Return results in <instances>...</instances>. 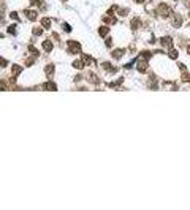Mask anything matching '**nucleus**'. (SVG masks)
Segmentation results:
<instances>
[{"mask_svg": "<svg viewBox=\"0 0 190 210\" xmlns=\"http://www.w3.org/2000/svg\"><path fill=\"white\" fill-rule=\"evenodd\" d=\"M68 49H70V52H73V54H76V52H79L81 48H79V44L76 41H71V43H68Z\"/></svg>", "mask_w": 190, "mask_h": 210, "instance_id": "nucleus-1", "label": "nucleus"}, {"mask_svg": "<svg viewBox=\"0 0 190 210\" xmlns=\"http://www.w3.org/2000/svg\"><path fill=\"white\" fill-rule=\"evenodd\" d=\"M147 68V63H146V62H139V63H138V70H139V71H144V70Z\"/></svg>", "mask_w": 190, "mask_h": 210, "instance_id": "nucleus-5", "label": "nucleus"}, {"mask_svg": "<svg viewBox=\"0 0 190 210\" xmlns=\"http://www.w3.org/2000/svg\"><path fill=\"white\" fill-rule=\"evenodd\" d=\"M52 70H54V67H52V65H49V67L46 68V73H48L49 76H52Z\"/></svg>", "mask_w": 190, "mask_h": 210, "instance_id": "nucleus-11", "label": "nucleus"}, {"mask_svg": "<svg viewBox=\"0 0 190 210\" xmlns=\"http://www.w3.org/2000/svg\"><path fill=\"white\" fill-rule=\"evenodd\" d=\"M11 18H13V19H18L19 14H18V13H11Z\"/></svg>", "mask_w": 190, "mask_h": 210, "instance_id": "nucleus-14", "label": "nucleus"}, {"mask_svg": "<svg viewBox=\"0 0 190 210\" xmlns=\"http://www.w3.org/2000/svg\"><path fill=\"white\" fill-rule=\"evenodd\" d=\"M170 57H173V59H176V57H177V51L171 49V51H170Z\"/></svg>", "mask_w": 190, "mask_h": 210, "instance_id": "nucleus-9", "label": "nucleus"}, {"mask_svg": "<svg viewBox=\"0 0 190 210\" xmlns=\"http://www.w3.org/2000/svg\"><path fill=\"white\" fill-rule=\"evenodd\" d=\"M41 25H43L44 29H49V25H51V19H48V18L41 19Z\"/></svg>", "mask_w": 190, "mask_h": 210, "instance_id": "nucleus-3", "label": "nucleus"}, {"mask_svg": "<svg viewBox=\"0 0 190 210\" xmlns=\"http://www.w3.org/2000/svg\"><path fill=\"white\" fill-rule=\"evenodd\" d=\"M122 54H124V51L122 49H117V51L112 52V57H122Z\"/></svg>", "mask_w": 190, "mask_h": 210, "instance_id": "nucleus-8", "label": "nucleus"}, {"mask_svg": "<svg viewBox=\"0 0 190 210\" xmlns=\"http://www.w3.org/2000/svg\"><path fill=\"white\" fill-rule=\"evenodd\" d=\"M136 2H143V0H136Z\"/></svg>", "mask_w": 190, "mask_h": 210, "instance_id": "nucleus-15", "label": "nucleus"}, {"mask_svg": "<svg viewBox=\"0 0 190 210\" xmlns=\"http://www.w3.org/2000/svg\"><path fill=\"white\" fill-rule=\"evenodd\" d=\"M43 49H44V51H51V49H52V43H51V41H44V43H43Z\"/></svg>", "mask_w": 190, "mask_h": 210, "instance_id": "nucleus-4", "label": "nucleus"}, {"mask_svg": "<svg viewBox=\"0 0 190 210\" xmlns=\"http://www.w3.org/2000/svg\"><path fill=\"white\" fill-rule=\"evenodd\" d=\"M64 29H65V30H67V32H70V30H71V27H70L68 24H65V25H64Z\"/></svg>", "mask_w": 190, "mask_h": 210, "instance_id": "nucleus-13", "label": "nucleus"}, {"mask_svg": "<svg viewBox=\"0 0 190 210\" xmlns=\"http://www.w3.org/2000/svg\"><path fill=\"white\" fill-rule=\"evenodd\" d=\"M25 16L29 19H35L37 18V13H35V11H25Z\"/></svg>", "mask_w": 190, "mask_h": 210, "instance_id": "nucleus-6", "label": "nucleus"}, {"mask_svg": "<svg viewBox=\"0 0 190 210\" xmlns=\"http://www.w3.org/2000/svg\"><path fill=\"white\" fill-rule=\"evenodd\" d=\"M158 13L162 14V16H166V14H170V8L166 5H160V10H158Z\"/></svg>", "mask_w": 190, "mask_h": 210, "instance_id": "nucleus-2", "label": "nucleus"}, {"mask_svg": "<svg viewBox=\"0 0 190 210\" xmlns=\"http://www.w3.org/2000/svg\"><path fill=\"white\" fill-rule=\"evenodd\" d=\"M108 32H109V30H108V27H102V29H100V35H102V37H106Z\"/></svg>", "mask_w": 190, "mask_h": 210, "instance_id": "nucleus-7", "label": "nucleus"}, {"mask_svg": "<svg viewBox=\"0 0 190 210\" xmlns=\"http://www.w3.org/2000/svg\"><path fill=\"white\" fill-rule=\"evenodd\" d=\"M8 32L10 33H14V32H16V25H11L10 29H8Z\"/></svg>", "mask_w": 190, "mask_h": 210, "instance_id": "nucleus-12", "label": "nucleus"}, {"mask_svg": "<svg viewBox=\"0 0 190 210\" xmlns=\"http://www.w3.org/2000/svg\"><path fill=\"white\" fill-rule=\"evenodd\" d=\"M46 88H49V90H56L57 87H56V85H54L52 82H48V85H46Z\"/></svg>", "mask_w": 190, "mask_h": 210, "instance_id": "nucleus-10", "label": "nucleus"}]
</instances>
